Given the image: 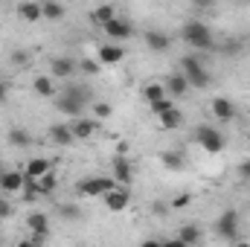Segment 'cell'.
Wrapping results in <instances>:
<instances>
[{"label":"cell","instance_id":"5","mask_svg":"<svg viewBox=\"0 0 250 247\" xmlns=\"http://www.w3.org/2000/svg\"><path fill=\"white\" fill-rule=\"evenodd\" d=\"M215 233L224 239V242H236L239 236V212L236 209H227L215 218Z\"/></svg>","mask_w":250,"mask_h":247},{"label":"cell","instance_id":"34","mask_svg":"<svg viewBox=\"0 0 250 247\" xmlns=\"http://www.w3.org/2000/svg\"><path fill=\"white\" fill-rule=\"evenodd\" d=\"M111 114H114V108H111L108 102H96V105H93V117H96V120H108Z\"/></svg>","mask_w":250,"mask_h":247},{"label":"cell","instance_id":"22","mask_svg":"<svg viewBox=\"0 0 250 247\" xmlns=\"http://www.w3.org/2000/svg\"><path fill=\"white\" fill-rule=\"evenodd\" d=\"M160 163H163L169 172H184V169H187V160H184L181 151H163V154H160Z\"/></svg>","mask_w":250,"mask_h":247},{"label":"cell","instance_id":"12","mask_svg":"<svg viewBox=\"0 0 250 247\" xmlns=\"http://www.w3.org/2000/svg\"><path fill=\"white\" fill-rule=\"evenodd\" d=\"M105 35L114 38V41H128V38L134 35V26H131L128 21H123V18H114V21L105 23Z\"/></svg>","mask_w":250,"mask_h":247},{"label":"cell","instance_id":"29","mask_svg":"<svg viewBox=\"0 0 250 247\" xmlns=\"http://www.w3.org/2000/svg\"><path fill=\"white\" fill-rule=\"evenodd\" d=\"M56 186H59V178H56V172L50 169L47 175H41L38 178V189H41V195H53L56 192Z\"/></svg>","mask_w":250,"mask_h":247},{"label":"cell","instance_id":"37","mask_svg":"<svg viewBox=\"0 0 250 247\" xmlns=\"http://www.w3.org/2000/svg\"><path fill=\"white\" fill-rule=\"evenodd\" d=\"M239 178H242V181H250V163H242V166H239Z\"/></svg>","mask_w":250,"mask_h":247},{"label":"cell","instance_id":"3","mask_svg":"<svg viewBox=\"0 0 250 247\" xmlns=\"http://www.w3.org/2000/svg\"><path fill=\"white\" fill-rule=\"evenodd\" d=\"M181 73L187 76L189 87H198V90L209 87V82H212V76L207 73V67L198 62L195 56H184V59H181Z\"/></svg>","mask_w":250,"mask_h":247},{"label":"cell","instance_id":"23","mask_svg":"<svg viewBox=\"0 0 250 247\" xmlns=\"http://www.w3.org/2000/svg\"><path fill=\"white\" fill-rule=\"evenodd\" d=\"M157 120H160V125H163L166 131H178V128L184 125V114H181V111H178V108L172 105V108H169L166 114H160Z\"/></svg>","mask_w":250,"mask_h":247},{"label":"cell","instance_id":"35","mask_svg":"<svg viewBox=\"0 0 250 247\" xmlns=\"http://www.w3.org/2000/svg\"><path fill=\"white\" fill-rule=\"evenodd\" d=\"M189 201H192V195H189V192H181V195H175V198L169 201V206H172V209H184V206H189Z\"/></svg>","mask_w":250,"mask_h":247},{"label":"cell","instance_id":"32","mask_svg":"<svg viewBox=\"0 0 250 247\" xmlns=\"http://www.w3.org/2000/svg\"><path fill=\"white\" fill-rule=\"evenodd\" d=\"M143 96H146V102H154V99H160V96H166V87L163 84H146L143 87Z\"/></svg>","mask_w":250,"mask_h":247},{"label":"cell","instance_id":"1","mask_svg":"<svg viewBox=\"0 0 250 247\" xmlns=\"http://www.w3.org/2000/svg\"><path fill=\"white\" fill-rule=\"evenodd\" d=\"M181 41L192 47V50H201V53H209L212 47H215V35H212V29L207 26V23H201V21H187L184 26H181Z\"/></svg>","mask_w":250,"mask_h":247},{"label":"cell","instance_id":"15","mask_svg":"<svg viewBox=\"0 0 250 247\" xmlns=\"http://www.w3.org/2000/svg\"><path fill=\"white\" fill-rule=\"evenodd\" d=\"M163 87H166V96H172V99H178V96H184L189 90V82L184 73H172L166 82H163Z\"/></svg>","mask_w":250,"mask_h":247},{"label":"cell","instance_id":"27","mask_svg":"<svg viewBox=\"0 0 250 247\" xmlns=\"http://www.w3.org/2000/svg\"><path fill=\"white\" fill-rule=\"evenodd\" d=\"M114 18H117V9H114L111 3L96 6V9H93V15H90V21H93V23H99V26H105V23H108V21H114Z\"/></svg>","mask_w":250,"mask_h":247},{"label":"cell","instance_id":"14","mask_svg":"<svg viewBox=\"0 0 250 247\" xmlns=\"http://www.w3.org/2000/svg\"><path fill=\"white\" fill-rule=\"evenodd\" d=\"M23 181H26V175H23V172H0V192L15 195V192H21Z\"/></svg>","mask_w":250,"mask_h":247},{"label":"cell","instance_id":"8","mask_svg":"<svg viewBox=\"0 0 250 247\" xmlns=\"http://www.w3.org/2000/svg\"><path fill=\"white\" fill-rule=\"evenodd\" d=\"M73 137L76 140H87V137H93L96 131H99V120L96 117H73Z\"/></svg>","mask_w":250,"mask_h":247},{"label":"cell","instance_id":"20","mask_svg":"<svg viewBox=\"0 0 250 247\" xmlns=\"http://www.w3.org/2000/svg\"><path fill=\"white\" fill-rule=\"evenodd\" d=\"M32 90L38 93V96H56V79L53 76H35L32 79Z\"/></svg>","mask_w":250,"mask_h":247},{"label":"cell","instance_id":"21","mask_svg":"<svg viewBox=\"0 0 250 247\" xmlns=\"http://www.w3.org/2000/svg\"><path fill=\"white\" fill-rule=\"evenodd\" d=\"M50 140H53L56 145H70V143H76L70 125H50Z\"/></svg>","mask_w":250,"mask_h":247},{"label":"cell","instance_id":"38","mask_svg":"<svg viewBox=\"0 0 250 247\" xmlns=\"http://www.w3.org/2000/svg\"><path fill=\"white\" fill-rule=\"evenodd\" d=\"M212 3H215V0H192V6H195V9H209Z\"/></svg>","mask_w":250,"mask_h":247},{"label":"cell","instance_id":"9","mask_svg":"<svg viewBox=\"0 0 250 247\" xmlns=\"http://www.w3.org/2000/svg\"><path fill=\"white\" fill-rule=\"evenodd\" d=\"M143 41H146V47H148L151 53H166V50L172 47V35H166L163 29H148V32L143 35Z\"/></svg>","mask_w":250,"mask_h":247},{"label":"cell","instance_id":"28","mask_svg":"<svg viewBox=\"0 0 250 247\" xmlns=\"http://www.w3.org/2000/svg\"><path fill=\"white\" fill-rule=\"evenodd\" d=\"M201 242V230L198 227H181V233H178V239L172 242V245H198Z\"/></svg>","mask_w":250,"mask_h":247},{"label":"cell","instance_id":"26","mask_svg":"<svg viewBox=\"0 0 250 247\" xmlns=\"http://www.w3.org/2000/svg\"><path fill=\"white\" fill-rule=\"evenodd\" d=\"M41 15L47 18V21H64V6L59 3V0H44L41 3Z\"/></svg>","mask_w":250,"mask_h":247},{"label":"cell","instance_id":"17","mask_svg":"<svg viewBox=\"0 0 250 247\" xmlns=\"http://www.w3.org/2000/svg\"><path fill=\"white\" fill-rule=\"evenodd\" d=\"M26 227L32 230V236H41V239H47V236H50V218H47L44 212H29Z\"/></svg>","mask_w":250,"mask_h":247},{"label":"cell","instance_id":"30","mask_svg":"<svg viewBox=\"0 0 250 247\" xmlns=\"http://www.w3.org/2000/svg\"><path fill=\"white\" fill-rule=\"evenodd\" d=\"M102 70V62L99 59H79V73H84V76H96Z\"/></svg>","mask_w":250,"mask_h":247},{"label":"cell","instance_id":"36","mask_svg":"<svg viewBox=\"0 0 250 247\" xmlns=\"http://www.w3.org/2000/svg\"><path fill=\"white\" fill-rule=\"evenodd\" d=\"M12 212H15V206H12V201H9V198H0V221H6V218H12Z\"/></svg>","mask_w":250,"mask_h":247},{"label":"cell","instance_id":"19","mask_svg":"<svg viewBox=\"0 0 250 247\" xmlns=\"http://www.w3.org/2000/svg\"><path fill=\"white\" fill-rule=\"evenodd\" d=\"M18 15H21L26 23H35V21H41V18H44V15H41V3H32V0L18 3Z\"/></svg>","mask_w":250,"mask_h":247},{"label":"cell","instance_id":"6","mask_svg":"<svg viewBox=\"0 0 250 247\" xmlns=\"http://www.w3.org/2000/svg\"><path fill=\"white\" fill-rule=\"evenodd\" d=\"M117 181L114 178H87V181H82L79 184V195L82 198H102L108 189H114Z\"/></svg>","mask_w":250,"mask_h":247},{"label":"cell","instance_id":"11","mask_svg":"<svg viewBox=\"0 0 250 247\" xmlns=\"http://www.w3.org/2000/svg\"><path fill=\"white\" fill-rule=\"evenodd\" d=\"M76 70H79V62H73V59H67V56H56V59L50 62V76H53V79H70Z\"/></svg>","mask_w":250,"mask_h":247},{"label":"cell","instance_id":"39","mask_svg":"<svg viewBox=\"0 0 250 247\" xmlns=\"http://www.w3.org/2000/svg\"><path fill=\"white\" fill-rule=\"evenodd\" d=\"M6 99H9V84L0 82V102H6Z\"/></svg>","mask_w":250,"mask_h":247},{"label":"cell","instance_id":"24","mask_svg":"<svg viewBox=\"0 0 250 247\" xmlns=\"http://www.w3.org/2000/svg\"><path fill=\"white\" fill-rule=\"evenodd\" d=\"M50 169H53V166H50V160H44V157H35V160H29V163H26L23 175H26V178H35V181H38V178H41V175H47Z\"/></svg>","mask_w":250,"mask_h":247},{"label":"cell","instance_id":"25","mask_svg":"<svg viewBox=\"0 0 250 247\" xmlns=\"http://www.w3.org/2000/svg\"><path fill=\"white\" fill-rule=\"evenodd\" d=\"M56 212H59V218L67 221V224H76V221H82V215H84L79 204H59V209H56Z\"/></svg>","mask_w":250,"mask_h":247},{"label":"cell","instance_id":"18","mask_svg":"<svg viewBox=\"0 0 250 247\" xmlns=\"http://www.w3.org/2000/svg\"><path fill=\"white\" fill-rule=\"evenodd\" d=\"M6 143H9V145H15V148H26V145H32V134H29L26 128L15 125V128H9V131H6Z\"/></svg>","mask_w":250,"mask_h":247},{"label":"cell","instance_id":"10","mask_svg":"<svg viewBox=\"0 0 250 247\" xmlns=\"http://www.w3.org/2000/svg\"><path fill=\"white\" fill-rule=\"evenodd\" d=\"M111 178H114L117 184H123V186L131 184L134 169H131V163H128V157H125V154H117V157H114V163H111Z\"/></svg>","mask_w":250,"mask_h":247},{"label":"cell","instance_id":"13","mask_svg":"<svg viewBox=\"0 0 250 247\" xmlns=\"http://www.w3.org/2000/svg\"><path fill=\"white\" fill-rule=\"evenodd\" d=\"M212 117L218 123H230V120H236V105L230 99H224V96H215L212 99Z\"/></svg>","mask_w":250,"mask_h":247},{"label":"cell","instance_id":"4","mask_svg":"<svg viewBox=\"0 0 250 247\" xmlns=\"http://www.w3.org/2000/svg\"><path fill=\"white\" fill-rule=\"evenodd\" d=\"M195 143H198L207 154H221L224 145H227L224 134H221L218 128H212V125H201V128L195 131Z\"/></svg>","mask_w":250,"mask_h":247},{"label":"cell","instance_id":"2","mask_svg":"<svg viewBox=\"0 0 250 247\" xmlns=\"http://www.w3.org/2000/svg\"><path fill=\"white\" fill-rule=\"evenodd\" d=\"M84 102H87V93L82 87H67L64 93L56 96V108L67 114V117H82L84 114Z\"/></svg>","mask_w":250,"mask_h":247},{"label":"cell","instance_id":"31","mask_svg":"<svg viewBox=\"0 0 250 247\" xmlns=\"http://www.w3.org/2000/svg\"><path fill=\"white\" fill-rule=\"evenodd\" d=\"M172 108V96H160V99H154V102H148V111L154 114V117H160V114H166Z\"/></svg>","mask_w":250,"mask_h":247},{"label":"cell","instance_id":"16","mask_svg":"<svg viewBox=\"0 0 250 247\" xmlns=\"http://www.w3.org/2000/svg\"><path fill=\"white\" fill-rule=\"evenodd\" d=\"M96 59L102 64H120L125 59V47H120V44H99Z\"/></svg>","mask_w":250,"mask_h":247},{"label":"cell","instance_id":"7","mask_svg":"<svg viewBox=\"0 0 250 247\" xmlns=\"http://www.w3.org/2000/svg\"><path fill=\"white\" fill-rule=\"evenodd\" d=\"M102 201H105V206L111 209V212H125L128 209V204H131V192L125 189V186H114V189H108L105 195H102Z\"/></svg>","mask_w":250,"mask_h":247},{"label":"cell","instance_id":"33","mask_svg":"<svg viewBox=\"0 0 250 247\" xmlns=\"http://www.w3.org/2000/svg\"><path fill=\"white\" fill-rule=\"evenodd\" d=\"M9 62L15 64V67H26V64L32 62V53L29 50H12L9 53Z\"/></svg>","mask_w":250,"mask_h":247}]
</instances>
